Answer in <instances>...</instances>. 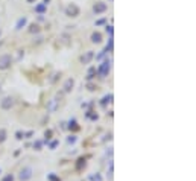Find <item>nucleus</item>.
<instances>
[{"label": "nucleus", "instance_id": "obj_1", "mask_svg": "<svg viewBox=\"0 0 196 181\" xmlns=\"http://www.w3.org/2000/svg\"><path fill=\"white\" fill-rule=\"evenodd\" d=\"M11 64H12V58H11V55H8V53L0 55V70H6V69H9V67H11Z\"/></svg>", "mask_w": 196, "mask_h": 181}, {"label": "nucleus", "instance_id": "obj_2", "mask_svg": "<svg viewBox=\"0 0 196 181\" xmlns=\"http://www.w3.org/2000/svg\"><path fill=\"white\" fill-rule=\"evenodd\" d=\"M110 69H111V62L107 59V61H104V62L99 65V69H97V73L101 75V78H105V76L110 73Z\"/></svg>", "mask_w": 196, "mask_h": 181}, {"label": "nucleus", "instance_id": "obj_3", "mask_svg": "<svg viewBox=\"0 0 196 181\" xmlns=\"http://www.w3.org/2000/svg\"><path fill=\"white\" fill-rule=\"evenodd\" d=\"M65 15H68V17H78L79 15V8L75 3H70L65 8Z\"/></svg>", "mask_w": 196, "mask_h": 181}, {"label": "nucleus", "instance_id": "obj_4", "mask_svg": "<svg viewBox=\"0 0 196 181\" xmlns=\"http://www.w3.org/2000/svg\"><path fill=\"white\" fill-rule=\"evenodd\" d=\"M12 105H14V99L11 96H6V98H3L2 101H0V107H2L3 110H11Z\"/></svg>", "mask_w": 196, "mask_h": 181}, {"label": "nucleus", "instance_id": "obj_5", "mask_svg": "<svg viewBox=\"0 0 196 181\" xmlns=\"http://www.w3.org/2000/svg\"><path fill=\"white\" fill-rule=\"evenodd\" d=\"M105 11H107V3H102V2L94 3V6H93V12L94 14H102Z\"/></svg>", "mask_w": 196, "mask_h": 181}, {"label": "nucleus", "instance_id": "obj_6", "mask_svg": "<svg viewBox=\"0 0 196 181\" xmlns=\"http://www.w3.org/2000/svg\"><path fill=\"white\" fill-rule=\"evenodd\" d=\"M93 58H94V53L90 50V52H85V53H84L79 59H81V62H82V64H90Z\"/></svg>", "mask_w": 196, "mask_h": 181}, {"label": "nucleus", "instance_id": "obj_7", "mask_svg": "<svg viewBox=\"0 0 196 181\" xmlns=\"http://www.w3.org/2000/svg\"><path fill=\"white\" fill-rule=\"evenodd\" d=\"M32 176V169L31 167H25L22 172H20V179L22 181H26V179H29Z\"/></svg>", "mask_w": 196, "mask_h": 181}, {"label": "nucleus", "instance_id": "obj_8", "mask_svg": "<svg viewBox=\"0 0 196 181\" xmlns=\"http://www.w3.org/2000/svg\"><path fill=\"white\" fill-rule=\"evenodd\" d=\"M73 85H75V81H73V78H68V79L65 81L64 87H62V88H64V92H65V93H68L70 90L73 88Z\"/></svg>", "mask_w": 196, "mask_h": 181}, {"label": "nucleus", "instance_id": "obj_9", "mask_svg": "<svg viewBox=\"0 0 196 181\" xmlns=\"http://www.w3.org/2000/svg\"><path fill=\"white\" fill-rule=\"evenodd\" d=\"M102 41V34L101 32H93L91 34V43H101Z\"/></svg>", "mask_w": 196, "mask_h": 181}, {"label": "nucleus", "instance_id": "obj_10", "mask_svg": "<svg viewBox=\"0 0 196 181\" xmlns=\"http://www.w3.org/2000/svg\"><path fill=\"white\" fill-rule=\"evenodd\" d=\"M26 23H28V18H26V17L20 18V20L17 22V26H15V29H22V28H23V26H25Z\"/></svg>", "mask_w": 196, "mask_h": 181}, {"label": "nucleus", "instance_id": "obj_11", "mask_svg": "<svg viewBox=\"0 0 196 181\" xmlns=\"http://www.w3.org/2000/svg\"><path fill=\"white\" fill-rule=\"evenodd\" d=\"M35 11H37V12H40V14H43V12L46 11V5H44V3L37 5V6H35Z\"/></svg>", "mask_w": 196, "mask_h": 181}, {"label": "nucleus", "instance_id": "obj_12", "mask_svg": "<svg viewBox=\"0 0 196 181\" xmlns=\"http://www.w3.org/2000/svg\"><path fill=\"white\" fill-rule=\"evenodd\" d=\"M113 37H110V40H108V44H107V47H105V52H111L113 50Z\"/></svg>", "mask_w": 196, "mask_h": 181}, {"label": "nucleus", "instance_id": "obj_13", "mask_svg": "<svg viewBox=\"0 0 196 181\" xmlns=\"http://www.w3.org/2000/svg\"><path fill=\"white\" fill-rule=\"evenodd\" d=\"M29 32H32V34H34V32H35V34L40 32V26H38V25H31V26H29Z\"/></svg>", "mask_w": 196, "mask_h": 181}, {"label": "nucleus", "instance_id": "obj_14", "mask_svg": "<svg viewBox=\"0 0 196 181\" xmlns=\"http://www.w3.org/2000/svg\"><path fill=\"white\" fill-rule=\"evenodd\" d=\"M6 140V131L2 128V129H0V143H3Z\"/></svg>", "mask_w": 196, "mask_h": 181}, {"label": "nucleus", "instance_id": "obj_15", "mask_svg": "<svg viewBox=\"0 0 196 181\" xmlns=\"http://www.w3.org/2000/svg\"><path fill=\"white\" fill-rule=\"evenodd\" d=\"M94 72H96V69L91 67V69L88 70V76H87V78H88V79H93V78H94Z\"/></svg>", "mask_w": 196, "mask_h": 181}, {"label": "nucleus", "instance_id": "obj_16", "mask_svg": "<svg viewBox=\"0 0 196 181\" xmlns=\"http://www.w3.org/2000/svg\"><path fill=\"white\" fill-rule=\"evenodd\" d=\"M78 161H79V163H78V169H81V167H82V164L85 166V160H84V158H79Z\"/></svg>", "mask_w": 196, "mask_h": 181}, {"label": "nucleus", "instance_id": "obj_17", "mask_svg": "<svg viewBox=\"0 0 196 181\" xmlns=\"http://www.w3.org/2000/svg\"><path fill=\"white\" fill-rule=\"evenodd\" d=\"M58 76H61V75H59V73H53V76L50 78V82H55V81L58 79Z\"/></svg>", "mask_w": 196, "mask_h": 181}, {"label": "nucleus", "instance_id": "obj_18", "mask_svg": "<svg viewBox=\"0 0 196 181\" xmlns=\"http://www.w3.org/2000/svg\"><path fill=\"white\" fill-rule=\"evenodd\" d=\"M2 181H14V176H12V175H6Z\"/></svg>", "mask_w": 196, "mask_h": 181}, {"label": "nucleus", "instance_id": "obj_19", "mask_svg": "<svg viewBox=\"0 0 196 181\" xmlns=\"http://www.w3.org/2000/svg\"><path fill=\"white\" fill-rule=\"evenodd\" d=\"M107 32H108L110 35H113V26H107Z\"/></svg>", "mask_w": 196, "mask_h": 181}, {"label": "nucleus", "instance_id": "obj_20", "mask_svg": "<svg viewBox=\"0 0 196 181\" xmlns=\"http://www.w3.org/2000/svg\"><path fill=\"white\" fill-rule=\"evenodd\" d=\"M49 110H55V101H52V104L49 105Z\"/></svg>", "mask_w": 196, "mask_h": 181}, {"label": "nucleus", "instance_id": "obj_21", "mask_svg": "<svg viewBox=\"0 0 196 181\" xmlns=\"http://www.w3.org/2000/svg\"><path fill=\"white\" fill-rule=\"evenodd\" d=\"M50 136H52V131H46V137L50 139Z\"/></svg>", "mask_w": 196, "mask_h": 181}, {"label": "nucleus", "instance_id": "obj_22", "mask_svg": "<svg viewBox=\"0 0 196 181\" xmlns=\"http://www.w3.org/2000/svg\"><path fill=\"white\" fill-rule=\"evenodd\" d=\"M75 140H76V139H75V137H73V136H71V137H70V139H68V142H70V143H73V142H75Z\"/></svg>", "mask_w": 196, "mask_h": 181}, {"label": "nucleus", "instance_id": "obj_23", "mask_svg": "<svg viewBox=\"0 0 196 181\" xmlns=\"http://www.w3.org/2000/svg\"><path fill=\"white\" fill-rule=\"evenodd\" d=\"M49 2H50V0H44V5L47 6V3H49Z\"/></svg>", "mask_w": 196, "mask_h": 181}, {"label": "nucleus", "instance_id": "obj_24", "mask_svg": "<svg viewBox=\"0 0 196 181\" xmlns=\"http://www.w3.org/2000/svg\"><path fill=\"white\" fill-rule=\"evenodd\" d=\"M28 2H29V3H35V0H28Z\"/></svg>", "mask_w": 196, "mask_h": 181}, {"label": "nucleus", "instance_id": "obj_25", "mask_svg": "<svg viewBox=\"0 0 196 181\" xmlns=\"http://www.w3.org/2000/svg\"><path fill=\"white\" fill-rule=\"evenodd\" d=\"M0 35H2V31H0Z\"/></svg>", "mask_w": 196, "mask_h": 181}]
</instances>
